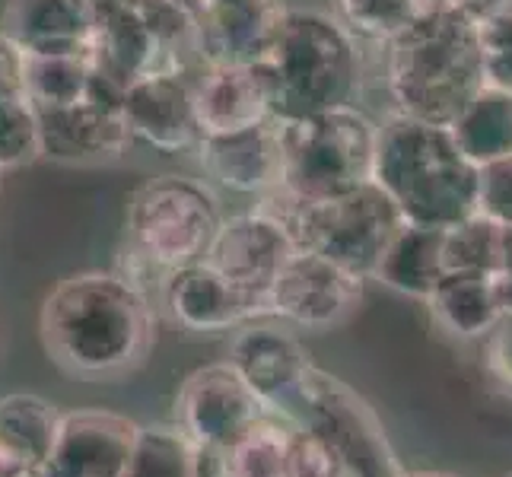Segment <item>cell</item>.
Listing matches in <instances>:
<instances>
[{"label":"cell","mask_w":512,"mask_h":477,"mask_svg":"<svg viewBox=\"0 0 512 477\" xmlns=\"http://www.w3.org/2000/svg\"><path fill=\"white\" fill-rule=\"evenodd\" d=\"M290 427L293 423L277 414H264L255 420L233 443L217 449L223 477H287L284 458Z\"/></svg>","instance_id":"24"},{"label":"cell","mask_w":512,"mask_h":477,"mask_svg":"<svg viewBox=\"0 0 512 477\" xmlns=\"http://www.w3.org/2000/svg\"><path fill=\"white\" fill-rule=\"evenodd\" d=\"M61 408L32 392H13L0 398V443L13 446L35 462H45L58 436Z\"/></svg>","instance_id":"26"},{"label":"cell","mask_w":512,"mask_h":477,"mask_svg":"<svg viewBox=\"0 0 512 477\" xmlns=\"http://www.w3.org/2000/svg\"><path fill=\"white\" fill-rule=\"evenodd\" d=\"M493 293H497V306L503 318H512V264L493 274Z\"/></svg>","instance_id":"39"},{"label":"cell","mask_w":512,"mask_h":477,"mask_svg":"<svg viewBox=\"0 0 512 477\" xmlns=\"http://www.w3.org/2000/svg\"><path fill=\"white\" fill-rule=\"evenodd\" d=\"M201 61L258 64L284 20V0H191Z\"/></svg>","instance_id":"17"},{"label":"cell","mask_w":512,"mask_h":477,"mask_svg":"<svg viewBox=\"0 0 512 477\" xmlns=\"http://www.w3.org/2000/svg\"><path fill=\"white\" fill-rule=\"evenodd\" d=\"M484 366L493 382L512 392V318H500L484 338Z\"/></svg>","instance_id":"34"},{"label":"cell","mask_w":512,"mask_h":477,"mask_svg":"<svg viewBox=\"0 0 512 477\" xmlns=\"http://www.w3.org/2000/svg\"><path fill=\"white\" fill-rule=\"evenodd\" d=\"M398 477H458V474H452V471H430V468H420V471H408V468H404Z\"/></svg>","instance_id":"40"},{"label":"cell","mask_w":512,"mask_h":477,"mask_svg":"<svg viewBox=\"0 0 512 477\" xmlns=\"http://www.w3.org/2000/svg\"><path fill=\"white\" fill-rule=\"evenodd\" d=\"M474 214L512 226V153L478 166V207Z\"/></svg>","instance_id":"33"},{"label":"cell","mask_w":512,"mask_h":477,"mask_svg":"<svg viewBox=\"0 0 512 477\" xmlns=\"http://www.w3.org/2000/svg\"><path fill=\"white\" fill-rule=\"evenodd\" d=\"M194 112L201 134L239 131L271 118L268 90L255 64H210L204 61L191 74Z\"/></svg>","instance_id":"20"},{"label":"cell","mask_w":512,"mask_h":477,"mask_svg":"<svg viewBox=\"0 0 512 477\" xmlns=\"http://www.w3.org/2000/svg\"><path fill=\"white\" fill-rule=\"evenodd\" d=\"M382 51L392 112L417 121L449 128L487 86L478 23L449 0H427Z\"/></svg>","instance_id":"2"},{"label":"cell","mask_w":512,"mask_h":477,"mask_svg":"<svg viewBox=\"0 0 512 477\" xmlns=\"http://www.w3.org/2000/svg\"><path fill=\"white\" fill-rule=\"evenodd\" d=\"M376 121L357 105L280 121V185L293 198L328 201L373 182Z\"/></svg>","instance_id":"6"},{"label":"cell","mask_w":512,"mask_h":477,"mask_svg":"<svg viewBox=\"0 0 512 477\" xmlns=\"http://www.w3.org/2000/svg\"><path fill=\"white\" fill-rule=\"evenodd\" d=\"M258 207L287 229L299 252H315L366 280L404 223L392 198L376 182L328 201H303L274 188L261 194Z\"/></svg>","instance_id":"5"},{"label":"cell","mask_w":512,"mask_h":477,"mask_svg":"<svg viewBox=\"0 0 512 477\" xmlns=\"http://www.w3.org/2000/svg\"><path fill=\"white\" fill-rule=\"evenodd\" d=\"M26 96V58L0 35V105Z\"/></svg>","instance_id":"35"},{"label":"cell","mask_w":512,"mask_h":477,"mask_svg":"<svg viewBox=\"0 0 512 477\" xmlns=\"http://www.w3.org/2000/svg\"><path fill=\"white\" fill-rule=\"evenodd\" d=\"M194 150L204 172L229 191L261 198L280 185V121L274 118L239 131L201 134Z\"/></svg>","instance_id":"18"},{"label":"cell","mask_w":512,"mask_h":477,"mask_svg":"<svg viewBox=\"0 0 512 477\" xmlns=\"http://www.w3.org/2000/svg\"><path fill=\"white\" fill-rule=\"evenodd\" d=\"M42 347L64 373L118 379L156 344V306L128 274L80 271L58 280L39 309Z\"/></svg>","instance_id":"1"},{"label":"cell","mask_w":512,"mask_h":477,"mask_svg":"<svg viewBox=\"0 0 512 477\" xmlns=\"http://www.w3.org/2000/svg\"><path fill=\"white\" fill-rule=\"evenodd\" d=\"M144 427L109 408L64 411L58 436L42 462L45 477H125Z\"/></svg>","instance_id":"13"},{"label":"cell","mask_w":512,"mask_h":477,"mask_svg":"<svg viewBox=\"0 0 512 477\" xmlns=\"http://www.w3.org/2000/svg\"><path fill=\"white\" fill-rule=\"evenodd\" d=\"M452 7H458L465 16H471L474 23H484L487 16L500 13L503 7H509L512 0H449Z\"/></svg>","instance_id":"38"},{"label":"cell","mask_w":512,"mask_h":477,"mask_svg":"<svg viewBox=\"0 0 512 477\" xmlns=\"http://www.w3.org/2000/svg\"><path fill=\"white\" fill-rule=\"evenodd\" d=\"M427 0H328V13L360 45L385 48L423 10Z\"/></svg>","instance_id":"28"},{"label":"cell","mask_w":512,"mask_h":477,"mask_svg":"<svg viewBox=\"0 0 512 477\" xmlns=\"http://www.w3.org/2000/svg\"><path fill=\"white\" fill-rule=\"evenodd\" d=\"M287 477H347V468L319 433L293 423L287 436V458H284Z\"/></svg>","instance_id":"32"},{"label":"cell","mask_w":512,"mask_h":477,"mask_svg":"<svg viewBox=\"0 0 512 477\" xmlns=\"http://www.w3.org/2000/svg\"><path fill=\"white\" fill-rule=\"evenodd\" d=\"M220 223L223 207L207 182L179 172L153 175L131 194L128 252L166 277L204 261Z\"/></svg>","instance_id":"7"},{"label":"cell","mask_w":512,"mask_h":477,"mask_svg":"<svg viewBox=\"0 0 512 477\" xmlns=\"http://www.w3.org/2000/svg\"><path fill=\"white\" fill-rule=\"evenodd\" d=\"M443 274V229L423 223H401V229L379 255L376 268L369 271V280L423 303L439 280H443Z\"/></svg>","instance_id":"21"},{"label":"cell","mask_w":512,"mask_h":477,"mask_svg":"<svg viewBox=\"0 0 512 477\" xmlns=\"http://www.w3.org/2000/svg\"><path fill=\"white\" fill-rule=\"evenodd\" d=\"M163 309L175 325L194 334L236 331L258 318H271L268 296L236 287L207 261L163 277Z\"/></svg>","instance_id":"14"},{"label":"cell","mask_w":512,"mask_h":477,"mask_svg":"<svg viewBox=\"0 0 512 477\" xmlns=\"http://www.w3.org/2000/svg\"><path fill=\"white\" fill-rule=\"evenodd\" d=\"M423 303L433 325L455 341H481L503 318L493 293V274L481 271H446Z\"/></svg>","instance_id":"22"},{"label":"cell","mask_w":512,"mask_h":477,"mask_svg":"<svg viewBox=\"0 0 512 477\" xmlns=\"http://www.w3.org/2000/svg\"><path fill=\"white\" fill-rule=\"evenodd\" d=\"M271 414L229 360L198 366L175 395V427L194 446L223 449L255 420Z\"/></svg>","instance_id":"11"},{"label":"cell","mask_w":512,"mask_h":477,"mask_svg":"<svg viewBox=\"0 0 512 477\" xmlns=\"http://www.w3.org/2000/svg\"><path fill=\"white\" fill-rule=\"evenodd\" d=\"M0 477H45V468L35 458L0 443Z\"/></svg>","instance_id":"36"},{"label":"cell","mask_w":512,"mask_h":477,"mask_svg":"<svg viewBox=\"0 0 512 477\" xmlns=\"http://www.w3.org/2000/svg\"><path fill=\"white\" fill-rule=\"evenodd\" d=\"M229 366L242 376V382L258 395V401L271 414L296 423V401L306 373L315 366L303 341L274 318H258L236 328L229 341Z\"/></svg>","instance_id":"12"},{"label":"cell","mask_w":512,"mask_h":477,"mask_svg":"<svg viewBox=\"0 0 512 477\" xmlns=\"http://www.w3.org/2000/svg\"><path fill=\"white\" fill-rule=\"evenodd\" d=\"M261 70L274 121H299L357 105L363 86V45L328 10L287 7Z\"/></svg>","instance_id":"4"},{"label":"cell","mask_w":512,"mask_h":477,"mask_svg":"<svg viewBox=\"0 0 512 477\" xmlns=\"http://www.w3.org/2000/svg\"><path fill=\"white\" fill-rule=\"evenodd\" d=\"M446 271H481L497 274L506 268V226L471 214L443 229Z\"/></svg>","instance_id":"27"},{"label":"cell","mask_w":512,"mask_h":477,"mask_svg":"<svg viewBox=\"0 0 512 477\" xmlns=\"http://www.w3.org/2000/svg\"><path fill=\"white\" fill-rule=\"evenodd\" d=\"M35 109V105H32ZM42 159L61 166H109L125 159L134 134L121 112V90L102 77L96 90L58 109H35Z\"/></svg>","instance_id":"9"},{"label":"cell","mask_w":512,"mask_h":477,"mask_svg":"<svg viewBox=\"0 0 512 477\" xmlns=\"http://www.w3.org/2000/svg\"><path fill=\"white\" fill-rule=\"evenodd\" d=\"M121 112L134 134L153 150H191L201 137L191 74H147L121 90Z\"/></svg>","instance_id":"16"},{"label":"cell","mask_w":512,"mask_h":477,"mask_svg":"<svg viewBox=\"0 0 512 477\" xmlns=\"http://www.w3.org/2000/svg\"><path fill=\"white\" fill-rule=\"evenodd\" d=\"M296 252L287 229L258 204L236 217H223L214 242H210L207 264L217 268L236 287L268 296L280 268Z\"/></svg>","instance_id":"15"},{"label":"cell","mask_w":512,"mask_h":477,"mask_svg":"<svg viewBox=\"0 0 512 477\" xmlns=\"http://www.w3.org/2000/svg\"><path fill=\"white\" fill-rule=\"evenodd\" d=\"M125 477H194V443L175 427H144Z\"/></svg>","instance_id":"29"},{"label":"cell","mask_w":512,"mask_h":477,"mask_svg":"<svg viewBox=\"0 0 512 477\" xmlns=\"http://www.w3.org/2000/svg\"><path fill=\"white\" fill-rule=\"evenodd\" d=\"M363 280L322 255L296 249L268 290L271 318L306 331L338 328L360 309Z\"/></svg>","instance_id":"10"},{"label":"cell","mask_w":512,"mask_h":477,"mask_svg":"<svg viewBox=\"0 0 512 477\" xmlns=\"http://www.w3.org/2000/svg\"><path fill=\"white\" fill-rule=\"evenodd\" d=\"M0 35L26 58L90 55L93 16L83 0H7Z\"/></svg>","instance_id":"19"},{"label":"cell","mask_w":512,"mask_h":477,"mask_svg":"<svg viewBox=\"0 0 512 477\" xmlns=\"http://www.w3.org/2000/svg\"><path fill=\"white\" fill-rule=\"evenodd\" d=\"M296 423L338 452L347 477H398L404 471L373 404L319 366L309 369L299 388Z\"/></svg>","instance_id":"8"},{"label":"cell","mask_w":512,"mask_h":477,"mask_svg":"<svg viewBox=\"0 0 512 477\" xmlns=\"http://www.w3.org/2000/svg\"><path fill=\"white\" fill-rule=\"evenodd\" d=\"M26 58V55H23ZM102 83L90 55L26 58V99L35 109H58L90 96Z\"/></svg>","instance_id":"25"},{"label":"cell","mask_w":512,"mask_h":477,"mask_svg":"<svg viewBox=\"0 0 512 477\" xmlns=\"http://www.w3.org/2000/svg\"><path fill=\"white\" fill-rule=\"evenodd\" d=\"M147 0H83V7L93 16V29L102 20H112V16H125V13H137Z\"/></svg>","instance_id":"37"},{"label":"cell","mask_w":512,"mask_h":477,"mask_svg":"<svg viewBox=\"0 0 512 477\" xmlns=\"http://www.w3.org/2000/svg\"><path fill=\"white\" fill-rule=\"evenodd\" d=\"M506 264H512V226H506Z\"/></svg>","instance_id":"41"},{"label":"cell","mask_w":512,"mask_h":477,"mask_svg":"<svg viewBox=\"0 0 512 477\" xmlns=\"http://www.w3.org/2000/svg\"><path fill=\"white\" fill-rule=\"evenodd\" d=\"M449 128L458 140V147H462V153L474 166L509 156L512 153V96L484 86Z\"/></svg>","instance_id":"23"},{"label":"cell","mask_w":512,"mask_h":477,"mask_svg":"<svg viewBox=\"0 0 512 477\" xmlns=\"http://www.w3.org/2000/svg\"><path fill=\"white\" fill-rule=\"evenodd\" d=\"M506 477H512V474H506Z\"/></svg>","instance_id":"42"},{"label":"cell","mask_w":512,"mask_h":477,"mask_svg":"<svg viewBox=\"0 0 512 477\" xmlns=\"http://www.w3.org/2000/svg\"><path fill=\"white\" fill-rule=\"evenodd\" d=\"M373 182L404 223L446 229L478 207V166L462 153L452 128L401 112L376 121Z\"/></svg>","instance_id":"3"},{"label":"cell","mask_w":512,"mask_h":477,"mask_svg":"<svg viewBox=\"0 0 512 477\" xmlns=\"http://www.w3.org/2000/svg\"><path fill=\"white\" fill-rule=\"evenodd\" d=\"M478 35L484 58V83L490 90L512 96V4L478 23Z\"/></svg>","instance_id":"31"},{"label":"cell","mask_w":512,"mask_h":477,"mask_svg":"<svg viewBox=\"0 0 512 477\" xmlns=\"http://www.w3.org/2000/svg\"><path fill=\"white\" fill-rule=\"evenodd\" d=\"M35 159H42V144L32 102L23 96L0 105V175L32 166Z\"/></svg>","instance_id":"30"}]
</instances>
